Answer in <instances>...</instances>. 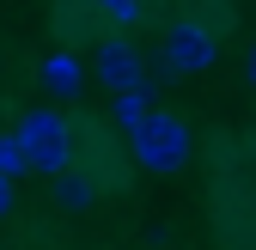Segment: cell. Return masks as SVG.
<instances>
[{
	"mask_svg": "<svg viewBox=\"0 0 256 250\" xmlns=\"http://www.w3.org/2000/svg\"><path fill=\"white\" fill-rule=\"evenodd\" d=\"M92 68H98V80L116 92V98H122V92H146V98H152V86H158V80L146 74V55L128 43V37H104Z\"/></svg>",
	"mask_w": 256,
	"mask_h": 250,
	"instance_id": "277c9868",
	"label": "cell"
},
{
	"mask_svg": "<svg viewBox=\"0 0 256 250\" xmlns=\"http://www.w3.org/2000/svg\"><path fill=\"white\" fill-rule=\"evenodd\" d=\"M128 146H134V165L140 171H152V177H171V171H183L189 165V122L183 116H171V110H152L134 134H128Z\"/></svg>",
	"mask_w": 256,
	"mask_h": 250,
	"instance_id": "7a4b0ae2",
	"label": "cell"
},
{
	"mask_svg": "<svg viewBox=\"0 0 256 250\" xmlns=\"http://www.w3.org/2000/svg\"><path fill=\"white\" fill-rule=\"evenodd\" d=\"M24 171H30V165H24V152H18V140H12V128H6V134H0V177L12 183V177H24Z\"/></svg>",
	"mask_w": 256,
	"mask_h": 250,
	"instance_id": "9c48e42d",
	"label": "cell"
},
{
	"mask_svg": "<svg viewBox=\"0 0 256 250\" xmlns=\"http://www.w3.org/2000/svg\"><path fill=\"white\" fill-rule=\"evenodd\" d=\"M12 140H18V152H24L30 171H43V177L74 171V122H68V116H55V110H24V116L12 122Z\"/></svg>",
	"mask_w": 256,
	"mask_h": 250,
	"instance_id": "6da1fadb",
	"label": "cell"
},
{
	"mask_svg": "<svg viewBox=\"0 0 256 250\" xmlns=\"http://www.w3.org/2000/svg\"><path fill=\"white\" fill-rule=\"evenodd\" d=\"M43 86L55 92V98H80V55H68V49H55L49 61H43Z\"/></svg>",
	"mask_w": 256,
	"mask_h": 250,
	"instance_id": "5b68a950",
	"label": "cell"
},
{
	"mask_svg": "<svg viewBox=\"0 0 256 250\" xmlns=\"http://www.w3.org/2000/svg\"><path fill=\"white\" fill-rule=\"evenodd\" d=\"M92 6H98L110 24H122V30H134L140 24V12H146V0H92Z\"/></svg>",
	"mask_w": 256,
	"mask_h": 250,
	"instance_id": "ba28073f",
	"label": "cell"
},
{
	"mask_svg": "<svg viewBox=\"0 0 256 250\" xmlns=\"http://www.w3.org/2000/svg\"><path fill=\"white\" fill-rule=\"evenodd\" d=\"M146 116H152V104H146V92H122V98L110 104V122H116L122 134H134V128H140Z\"/></svg>",
	"mask_w": 256,
	"mask_h": 250,
	"instance_id": "52a82bcc",
	"label": "cell"
},
{
	"mask_svg": "<svg viewBox=\"0 0 256 250\" xmlns=\"http://www.w3.org/2000/svg\"><path fill=\"white\" fill-rule=\"evenodd\" d=\"M55 202H61V208H74V214H86L92 202H98V183H92V177L74 165V171H61V177H55Z\"/></svg>",
	"mask_w": 256,
	"mask_h": 250,
	"instance_id": "8992f818",
	"label": "cell"
},
{
	"mask_svg": "<svg viewBox=\"0 0 256 250\" xmlns=\"http://www.w3.org/2000/svg\"><path fill=\"white\" fill-rule=\"evenodd\" d=\"M220 61V30L196 12H177L165 24V68L171 74H208Z\"/></svg>",
	"mask_w": 256,
	"mask_h": 250,
	"instance_id": "3957f363",
	"label": "cell"
},
{
	"mask_svg": "<svg viewBox=\"0 0 256 250\" xmlns=\"http://www.w3.org/2000/svg\"><path fill=\"white\" fill-rule=\"evenodd\" d=\"M244 80L256 86V43H250V55H244Z\"/></svg>",
	"mask_w": 256,
	"mask_h": 250,
	"instance_id": "8fae6325",
	"label": "cell"
},
{
	"mask_svg": "<svg viewBox=\"0 0 256 250\" xmlns=\"http://www.w3.org/2000/svg\"><path fill=\"white\" fill-rule=\"evenodd\" d=\"M208 6H232V0H208Z\"/></svg>",
	"mask_w": 256,
	"mask_h": 250,
	"instance_id": "7c38bea8",
	"label": "cell"
},
{
	"mask_svg": "<svg viewBox=\"0 0 256 250\" xmlns=\"http://www.w3.org/2000/svg\"><path fill=\"white\" fill-rule=\"evenodd\" d=\"M6 214H12V183L0 177V220H6Z\"/></svg>",
	"mask_w": 256,
	"mask_h": 250,
	"instance_id": "30bf717a",
	"label": "cell"
}]
</instances>
